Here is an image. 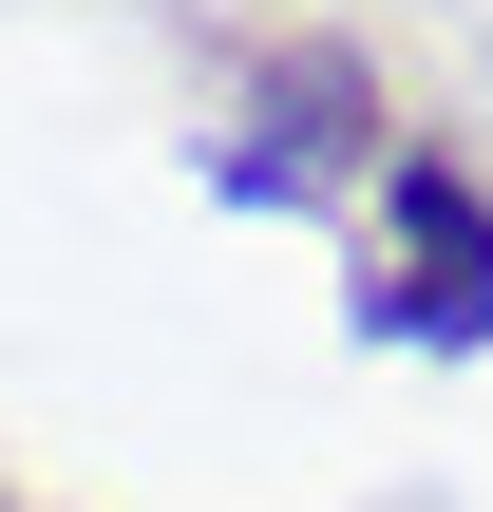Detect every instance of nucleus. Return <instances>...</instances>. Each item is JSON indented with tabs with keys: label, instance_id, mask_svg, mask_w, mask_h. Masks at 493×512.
<instances>
[{
	"label": "nucleus",
	"instance_id": "obj_1",
	"mask_svg": "<svg viewBox=\"0 0 493 512\" xmlns=\"http://www.w3.org/2000/svg\"><path fill=\"white\" fill-rule=\"evenodd\" d=\"M190 171H209V209H266V228H361V190L399 171V95H380V57L342 38V19H285L247 76H228V114L190 133Z\"/></svg>",
	"mask_w": 493,
	"mask_h": 512
},
{
	"label": "nucleus",
	"instance_id": "obj_2",
	"mask_svg": "<svg viewBox=\"0 0 493 512\" xmlns=\"http://www.w3.org/2000/svg\"><path fill=\"white\" fill-rule=\"evenodd\" d=\"M342 342H380V361H493V171H475V152L399 133V171L361 190Z\"/></svg>",
	"mask_w": 493,
	"mask_h": 512
},
{
	"label": "nucleus",
	"instance_id": "obj_3",
	"mask_svg": "<svg viewBox=\"0 0 493 512\" xmlns=\"http://www.w3.org/2000/svg\"><path fill=\"white\" fill-rule=\"evenodd\" d=\"M0 512H38V494H0Z\"/></svg>",
	"mask_w": 493,
	"mask_h": 512
}]
</instances>
